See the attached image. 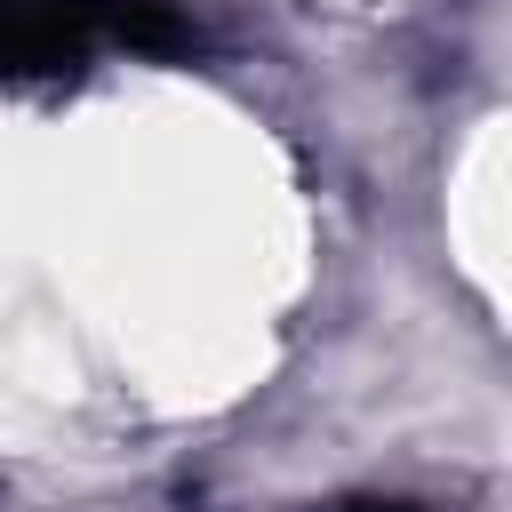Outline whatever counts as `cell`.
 I'll return each mask as SVG.
<instances>
[{"label":"cell","instance_id":"6da1fadb","mask_svg":"<svg viewBox=\"0 0 512 512\" xmlns=\"http://www.w3.org/2000/svg\"><path fill=\"white\" fill-rule=\"evenodd\" d=\"M88 0H0V64L8 72H48L80 56L88 40Z\"/></svg>","mask_w":512,"mask_h":512},{"label":"cell","instance_id":"7a4b0ae2","mask_svg":"<svg viewBox=\"0 0 512 512\" xmlns=\"http://www.w3.org/2000/svg\"><path fill=\"white\" fill-rule=\"evenodd\" d=\"M352 512H416V504H352Z\"/></svg>","mask_w":512,"mask_h":512}]
</instances>
